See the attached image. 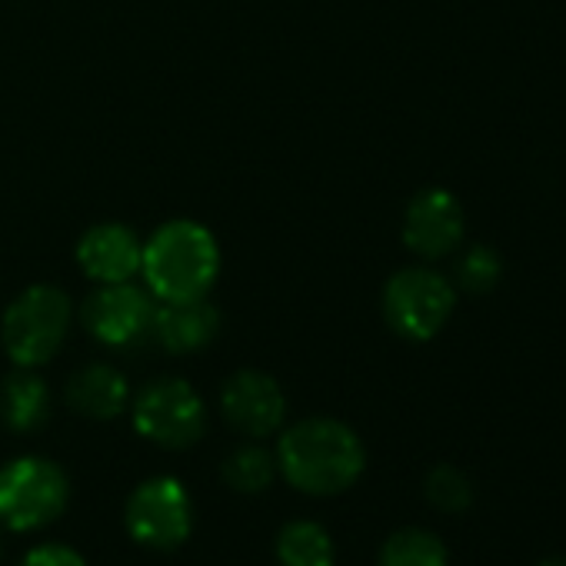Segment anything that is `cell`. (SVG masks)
Instances as JSON below:
<instances>
[{
	"label": "cell",
	"mask_w": 566,
	"mask_h": 566,
	"mask_svg": "<svg viewBox=\"0 0 566 566\" xmlns=\"http://www.w3.org/2000/svg\"><path fill=\"white\" fill-rule=\"evenodd\" d=\"M276 473L304 496H337L367 470V450L357 430L334 417H307L287 427L273 450Z\"/></svg>",
	"instance_id": "cell-1"
},
{
	"label": "cell",
	"mask_w": 566,
	"mask_h": 566,
	"mask_svg": "<svg viewBox=\"0 0 566 566\" xmlns=\"http://www.w3.org/2000/svg\"><path fill=\"white\" fill-rule=\"evenodd\" d=\"M140 273L157 304L200 301L220 273V247L213 233L193 220H170L144 243Z\"/></svg>",
	"instance_id": "cell-2"
},
{
	"label": "cell",
	"mask_w": 566,
	"mask_h": 566,
	"mask_svg": "<svg viewBox=\"0 0 566 566\" xmlns=\"http://www.w3.org/2000/svg\"><path fill=\"white\" fill-rule=\"evenodd\" d=\"M71 503V480L61 463L48 457H14L0 467V526L11 533H34L64 516Z\"/></svg>",
	"instance_id": "cell-3"
},
{
	"label": "cell",
	"mask_w": 566,
	"mask_h": 566,
	"mask_svg": "<svg viewBox=\"0 0 566 566\" xmlns=\"http://www.w3.org/2000/svg\"><path fill=\"white\" fill-rule=\"evenodd\" d=\"M74 307L71 297L51 283L24 291L4 314V350L18 367H44L57 357L71 334Z\"/></svg>",
	"instance_id": "cell-4"
},
{
	"label": "cell",
	"mask_w": 566,
	"mask_h": 566,
	"mask_svg": "<svg viewBox=\"0 0 566 566\" xmlns=\"http://www.w3.org/2000/svg\"><path fill=\"white\" fill-rule=\"evenodd\" d=\"M134 430L164 450H187L207 433V407L200 394L180 377L150 380L137 400H130Z\"/></svg>",
	"instance_id": "cell-5"
},
{
	"label": "cell",
	"mask_w": 566,
	"mask_h": 566,
	"mask_svg": "<svg viewBox=\"0 0 566 566\" xmlns=\"http://www.w3.org/2000/svg\"><path fill=\"white\" fill-rule=\"evenodd\" d=\"M124 526L144 549L170 553L193 533V500L177 476H150L130 490L124 503Z\"/></svg>",
	"instance_id": "cell-6"
},
{
	"label": "cell",
	"mask_w": 566,
	"mask_h": 566,
	"mask_svg": "<svg viewBox=\"0 0 566 566\" xmlns=\"http://www.w3.org/2000/svg\"><path fill=\"white\" fill-rule=\"evenodd\" d=\"M457 307L453 283L427 266H407L384 287V317L403 340L437 337Z\"/></svg>",
	"instance_id": "cell-7"
},
{
	"label": "cell",
	"mask_w": 566,
	"mask_h": 566,
	"mask_svg": "<svg viewBox=\"0 0 566 566\" xmlns=\"http://www.w3.org/2000/svg\"><path fill=\"white\" fill-rule=\"evenodd\" d=\"M154 314H157L154 294L144 287H134L130 280L101 283V291H94L81 307V321L87 334L101 340L104 347H117V350L150 340Z\"/></svg>",
	"instance_id": "cell-8"
},
{
	"label": "cell",
	"mask_w": 566,
	"mask_h": 566,
	"mask_svg": "<svg viewBox=\"0 0 566 566\" xmlns=\"http://www.w3.org/2000/svg\"><path fill=\"white\" fill-rule=\"evenodd\" d=\"M220 413L237 433L260 440L276 433L287 420V397L270 374L240 370L220 387Z\"/></svg>",
	"instance_id": "cell-9"
},
{
	"label": "cell",
	"mask_w": 566,
	"mask_h": 566,
	"mask_svg": "<svg viewBox=\"0 0 566 566\" xmlns=\"http://www.w3.org/2000/svg\"><path fill=\"white\" fill-rule=\"evenodd\" d=\"M463 240V207L460 200L443 190V187H427L420 190L403 213V243L427 256H447L460 247Z\"/></svg>",
	"instance_id": "cell-10"
},
{
	"label": "cell",
	"mask_w": 566,
	"mask_h": 566,
	"mask_svg": "<svg viewBox=\"0 0 566 566\" xmlns=\"http://www.w3.org/2000/svg\"><path fill=\"white\" fill-rule=\"evenodd\" d=\"M144 243L130 227L97 223L77 243V260L84 273L97 283H127L140 273Z\"/></svg>",
	"instance_id": "cell-11"
},
{
	"label": "cell",
	"mask_w": 566,
	"mask_h": 566,
	"mask_svg": "<svg viewBox=\"0 0 566 566\" xmlns=\"http://www.w3.org/2000/svg\"><path fill=\"white\" fill-rule=\"evenodd\" d=\"M220 331V314L200 301H177V304H157L150 340L160 344L167 354H197L207 344H213Z\"/></svg>",
	"instance_id": "cell-12"
},
{
	"label": "cell",
	"mask_w": 566,
	"mask_h": 566,
	"mask_svg": "<svg viewBox=\"0 0 566 566\" xmlns=\"http://www.w3.org/2000/svg\"><path fill=\"white\" fill-rule=\"evenodd\" d=\"M64 397L87 420H114L130 407V384L111 364H87L67 380Z\"/></svg>",
	"instance_id": "cell-13"
},
{
	"label": "cell",
	"mask_w": 566,
	"mask_h": 566,
	"mask_svg": "<svg viewBox=\"0 0 566 566\" xmlns=\"http://www.w3.org/2000/svg\"><path fill=\"white\" fill-rule=\"evenodd\" d=\"M51 417V390L48 384L21 367L0 384V423L11 433H38Z\"/></svg>",
	"instance_id": "cell-14"
},
{
	"label": "cell",
	"mask_w": 566,
	"mask_h": 566,
	"mask_svg": "<svg viewBox=\"0 0 566 566\" xmlns=\"http://www.w3.org/2000/svg\"><path fill=\"white\" fill-rule=\"evenodd\" d=\"M273 553L280 566H337L334 536L317 520H287L276 530Z\"/></svg>",
	"instance_id": "cell-15"
},
{
	"label": "cell",
	"mask_w": 566,
	"mask_h": 566,
	"mask_svg": "<svg viewBox=\"0 0 566 566\" xmlns=\"http://www.w3.org/2000/svg\"><path fill=\"white\" fill-rule=\"evenodd\" d=\"M377 566H450V553L437 533L423 526H403L384 539Z\"/></svg>",
	"instance_id": "cell-16"
},
{
	"label": "cell",
	"mask_w": 566,
	"mask_h": 566,
	"mask_svg": "<svg viewBox=\"0 0 566 566\" xmlns=\"http://www.w3.org/2000/svg\"><path fill=\"white\" fill-rule=\"evenodd\" d=\"M220 476L230 490L243 493V496H256L263 493L273 476H276V460L270 450L256 447V443H240L223 457Z\"/></svg>",
	"instance_id": "cell-17"
},
{
	"label": "cell",
	"mask_w": 566,
	"mask_h": 566,
	"mask_svg": "<svg viewBox=\"0 0 566 566\" xmlns=\"http://www.w3.org/2000/svg\"><path fill=\"white\" fill-rule=\"evenodd\" d=\"M473 480L453 467V463H437L427 476H423V496L433 510L440 513H463L473 506Z\"/></svg>",
	"instance_id": "cell-18"
},
{
	"label": "cell",
	"mask_w": 566,
	"mask_h": 566,
	"mask_svg": "<svg viewBox=\"0 0 566 566\" xmlns=\"http://www.w3.org/2000/svg\"><path fill=\"white\" fill-rule=\"evenodd\" d=\"M503 273V260L496 250L476 243L457 260V283L467 294H490Z\"/></svg>",
	"instance_id": "cell-19"
},
{
	"label": "cell",
	"mask_w": 566,
	"mask_h": 566,
	"mask_svg": "<svg viewBox=\"0 0 566 566\" xmlns=\"http://www.w3.org/2000/svg\"><path fill=\"white\" fill-rule=\"evenodd\" d=\"M18 566H87V559L67 543H41L31 553H24Z\"/></svg>",
	"instance_id": "cell-20"
},
{
	"label": "cell",
	"mask_w": 566,
	"mask_h": 566,
	"mask_svg": "<svg viewBox=\"0 0 566 566\" xmlns=\"http://www.w3.org/2000/svg\"><path fill=\"white\" fill-rule=\"evenodd\" d=\"M536 566H566V556H549V559H543Z\"/></svg>",
	"instance_id": "cell-21"
},
{
	"label": "cell",
	"mask_w": 566,
	"mask_h": 566,
	"mask_svg": "<svg viewBox=\"0 0 566 566\" xmlns=\"http://www.w3.org/2000/svg\"><path fill=\"white\" fill-rule=\"evenodd\" d=\"M0 559H4V539H0Z\"/></svg>",
	"instance_id": "cell-22"
}]
</instances>
